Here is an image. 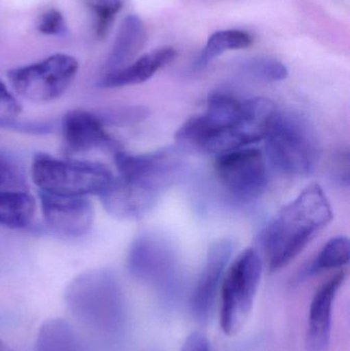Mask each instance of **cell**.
Here are the masks:
<instances>
[{"label": "cell", "mask_w": 350, "mask_h": 351, "mask_svg": "<svg viewBox=\"0 0 350 351\" xmlns=\"http://www.w3.org/2000/svg\"><path fill=\"white\" fill-rule=\"evenodd\" d=\"M277 107L265 98L240 100L214 93L203 114L185 121L175 134L182 149L221 156L264 140Z\"/></svg>", "instance_id": "obj_1"}, {"label": "cell", "mask_w": 350, "mask_h": 351, "mask_svg": "<svg viewBox=\"0 0 350 351\" xmlns=\"http://www.w3.org/2000/svg\"><path fill=\"white\" fill-rule=\"evenodd\" d=\"M332 219V208L320 185L312 184L302 190L261 233L269 269L277 271L291 263Z\"/></svg>", "instance_id": "obj_2"}, {"label": "cell", "mask_w": 350, "mask_h": 351, "mask_svg": "<svg viewBox=\"0 0 350 351\" xmlns=\"http://www.w3.org/2000/svg\"><path fill=\"white\" fill-rule=\"evenodd\" d=\"M266 158L283 174H312L321 160V146L314 128L294 111H275L264 138Z\"/></svg>", "instance_id": "obj_3"}, {"label": "cell", "mask_w": 350, "mask_h": 351, "mask_svg": "<svg viewBox=\"0 0 350 351\" xmlns=\"http://www.w3.org/2000/svg\"><path fill=\"white\" fill-rule=\"evenodd\" d=\"M31 177L39 191L78 197L100 196L115 179L110 169L102 162L63 160L45 154L35 156Z\"/></svg>", "instance_id": "obj_4"}, {"label": "cell", "mask_w": 350, "mask_h": 351, "mask_svg": "<svg viewBox=\"0 0 350 351\" xmlns=\"http://www.w3.org/2000/svg\"><path fill=\"white\" fill-rule=\"evenodd\" d=\"M258 252L247 249L228 266L219 291V321L222 331L236 336L252 313L262 276Z\"/></svg>", "instance_id": "obj_5"}, {"label": "cell", "mask_w": 350, "mask_h": 351, "mask_svg": "<svg viewBox=\"0 0 350 351\" xmlns=\"http://www.w3.org/2000/svg\"><path fill=\"white\" fill-rule=\"evenodd\" d=\"M79 65L67 53H55L47 59L8 72V77L14 92L31 102H51L68 90Z\"/></svg>", "instance_id": "obj_6"}, {"label": "cell", "mask_w": 350, "mask_h": 351, "mask_svg": "<svg viewBox=\"0 0 350 351\" xmlns=\"http://www.w3.org/2000/svg\"><path fill=\"white\" fill-rule=\"evenodd\" d=\"M121 291L114 276L92 270L74 278L66 291V302L80 321L94 327L109 323L113 307L118 306Z\"/></svg>", "instance_id": "obj_7"}, {"label": "cell", "mask_w": 350, "mask_h": 351, "mask_svg": "<svg viewBox=\"0 0 350 351\" xmlns=\"http://www.w3.org/2000/svg\"><path fill=\"white\" fill-rule=\"evenodd\" d=\"M216 175L229 193L240 200L262 195L268 185L265 156L256 148H242L218 156Z\"/></svg>", "instance_id": "obj_8"}, {"label": "cell", "mask_w": 350, "mask_h": 351, "mask_svg": "<svg viewBox=\"0 0 350 351\" xmlns=\"http://www.w3.org/2000/svg\"><path fill=\"white\" fill-rule=\"evenodd\" d=\"M114 158L119 178L162 192L174 183L182 166L180 154L173 148L143 154H129L121 150Z\"/></svg>", "instance_id": "obj_9"}, {"label": "cell", "mask_w": 350, "mask_h": 351, "mask_svg": "<svg viewBox=\"0 0 350 351\" xmlns=\"http://www.w3.org/2000/svg\"><path fill=\"white\" fill-rule=\"evenodd\" d=\"M61 132L65 156L100 150L113 154L121 152V144L107 132L100 117L90 111L75 109L66 113L62 119Z\"/></svg>", "instance_id": "obj_10"}, {"label": "cell", "mask_w": 350, "mask_h": 351, "mask_svg": "<svg viewBox=\"0 0 350 351\" xmlns=\"http://www.w3.org/2000/svg\"><path fill=\"white\" fill-rule=\"evenodd\" d=\"M41 210L47 226L67 237H84L94 223V206L86 197L39 191Z\"/></svg>", "instance_id": "obj_11"}, {"label": "cell", "mask_w": 350, "mask_h": 351, "mask_svg": "<svg viewBox=\"0 0 350 351\" xmlns=\"http://www.w3.org/2000/svg\"><path fill=\"white\" fill-rule=\"evenodd\" d=\"M234 252V245L229 239H220L210 247L203 272L191 296V311L197 321H208L213 313Z\"/></svg>", "instance_id": "obj_12"}, {"label": "cell", "mask_w": 350, "mask_h": 351, "mask_svg": "<svg viewBox=\"0 0 350 351\" xmlns=\"http://www.w3.org/2000/svg\"><path fill=\"white\" fill-rule=\"evenodd\" d=\"M176 265L174 250L162 235L146 233L132 245L127 257L129 272L140 280H160L170 276Z\"/></svg>", "instance_id": "obj_13"}, {"label": "cell", "mask_w": 350, "mask_h": 351, "mask_svg": "<svg viewBox=\"0 0 350 351\" xmlns=\"http://www.w3.org/2000/svg\"><path fill=\"white\" fill-rule=\"evenodd\" d=\"M162 194L155 188L118 177L100 197L111 216L123 220H140L153 210Z\"/></svg>", "instance_id": "obj_14"}, {"label": "cell", "mask_w": 350, "mask_h": 351, "mask_svg": "<svg viewBox=\"0 0 350 351\" xmlns=\"http://www.w3.org/2000/svg\"><path fill=\"white\" fill-rule=\"evenodd\" d=\"M345 278V272H338L325 282L314 294L306 333L308 351H325L328 348L332 330L333 305Z\"/></svg>", "instance_id": "obj_15"}, {"label": "cell", "mask_w": 350, "mask_h": 351, "mask_svg": "<svg viewBox=\"0 0 350 351\" xmlns=\"http://www.w3.org/2000/svg\"><path fill=\"white\" fill-rule=\"evenodd\" d=\"M177 51L173 47H160L149 51L139 59L134 60L125 67L107 72L99 82V86L104 88H117L143 84L156 72L172 63Z\"/></svg>", "instance_id": "obj_16"}, {"label": "cell", "mask_w": 350, "mask_h": 351, "mask_svg": "<svg viewBox=\"0 0 350 351\" xmlns=\"http://www.w3.org/2000/svg\"><path fill=\"white\" fill-rule=\"evenodd\" d=\"M146 43L144 23L136 14L125 16L119 26L112 49L107 59V72L114 71L131 63Z\"/></svg>", "instance_id": "obj_17"}, {"label": "cell", "mask_w": 350, "mask_h": 351, "mask_svg": "<svg viewBox=\"0 0 350 351\" xmlns=\"http://www.w3.org/2000/svg\"><path fill=\"white\" fill-rule=\"evenodd\" d=\"M35 199L25 190L0 189V224L25 228L35 215Z\"/></svg>", "instance_id": "obj_18"}, {"label": "cell", "mask_w": 350, "mask_h": 351, "mask_svg": "<svg viewBox=\"0 0 350 351\" xmlns=\"http://www.w3.org/2000/svg\"><path fill=\"white\" fill-rule=\"evenodd\" d=\"M34 351H84V348L73 328L59 319L41 326Z\"/></svg>", "instance_id": "obj_19"}, {"label": "cell", "mask_w": 350, "mask_h": 351, "mask_svg": "<svg viewBox=\"0 0 350 351\" xmlns=\"http://www.w3.org/2000/svg\"><path fill=\"white\" fill-rule=\"evenodd\" d=\"M252 43V36L246 31L238 29L217 31L208 39L207 45L197 58V67L201 69L225 51L246 49Z\"/></svg>", "instance_id": "obj_20"}, {"label": "cell", "mask_w": 350, "mask_h": 351, "mask_svg": "<svg viewBox=\"0 0 350 351\" xmlns=\"http://www.w3.org/2000/svg\"><path fill=\"white\" fill-rule=\"evenodd\" d=\"M350 258L349 241L345 237H333L321 250L310 267V272L337 269L347 265Z\"/></svg>", "instance_id": "obj_21"}, {"label": "cell", "mask_w": 350, "mask_h": 351, "mask_svg": "<svg viewBox=\"0 0 350 351\" xmlns=\"http://www.w3.org/2000/svg\"><path fill=\"white\" fill-rule=\"evenodd\" d=\"M240 71L247 77L261 82H282L288 77L287 67L273 58L256 57L240 64Z\"/></svg>", "instance_id": "obj_22"}, {"label": "cell", "mask_w": 350, "mask_h": 351, "mask_svg": "<svg viewBox=\"0 0 350 351\" xmlns=\"http://www.w3.org/2000/svg\"><path fill=\"white\" fill-rule=\"evenodd\" d=\"M95 18V32L99 38L106 36L125 0H84Z\"/></svg>", "instance_id": "obj_23"}, {"label": "cell", "mask_w": 350, "mask_h": 351, "mask_svg": "<svg viewBox=\"0 0 350 351\" xmlns=\"http://www.w3.org/2000/svg\"><path fill=\"white\" fill-rule=\"evenodd\" d=\"M147 109L141 106L114 107L98 114L105 125H129L147 119Z\"/></svg>", "instance_id": "obj_24"}, {"label": "cell", "mask_w": 350, "mask_h": 351, "mask_svg": "<svg viewBox=\"0 0 350 351\" xmlns=\"http://www.w3.org/2000/svg\"><path fill=\"white\" fill-rule=\"evenodd\" d=\"M26 181L20 167L0 152V189L25 190Z\"/></svg>", "instance_id": "obj_25"}, {"label": "cell", "mask_w": 350, "mask_h": 351, "mask_svg": "<svg viewBox=\"0 0 350 351\" xmlns=\"http://www.w3.org/2000/svg\"><path fill=\"white\" fill-rule=\"evenodd\" d=\"M37 30L49 36H63L67 34V23L60 10L51 8L39 16Z\"/></svg>", "instance_id": "obj_26"}, {"label": "cell", "mask_w": 350, "mask_h": 351, "mask_svg": "<svg viewBox=\"0 0 350 351\" xmlns=\"http://www.w3.org/2000/svg\"><path fill=\"white\" fill-rule=\"evenodd\" d=\"M22 112V105L0 80V127L14 121Z\"/></svg>", "instance_id": "obj_27"}, {"label": "cell", "mask_w": 350, "mask_h": 351, "mask_svg": "<svg viewBox=\"0 0 350 351\" xmlns=\"http://www.w3.org/2000/svg\"><path fill=\"white\" fill-rule=\"evenodd\" d=\"M180 351H212L209 340L203 334L193 332L183 343Z\"/></svg>", "instance_id": "obj_28"}, {"label": "cell", "mask_w": 350, "mask_h": 351, "mask_svg": "<svg viewBox=\"0 0 350 351\" xmlns=\"http://www.w3.org/2000/svg\"><path fill=\"white\" fill-rule=\"evenodd\" d=\"M0 351H10V348L8 346H4L0 342Z\"/></svg>", "instance_id": "obj_29"}]
</instances>
